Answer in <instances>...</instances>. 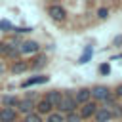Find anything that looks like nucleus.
<instances>
[{"label": "nucleus", "instance_id": "f257e3e1", "mask_svg": "<svg viewBox=\"0 0 122 122\" xmlns=\"http://www.w3.org/2000/svg\"><path fill=\"white\" fill-rule=\"evenodd\" d=\"M55 109H57V112H61V114H71V112H76L78 105H76V101H74V97H72L71 92H63L61 101H59V105H57Z\"/></svg>", "mask_w": 122, "mask_h": 122}, {"label": "nucleus", "instance_id": "a211bd4d", "mask_svg": "<svg viewBox=\"0 0 122 122\" xmlns=\"http://www.w3.org/2000/svg\"><path fill=\"white\" fill-rule=\"evenodd\" d=\"M21 122H44V118H42L38 112H30V114L23 116V120H21Z\"/></svg>", "mask_w": 122, "mask_h": 122}, {"label": "nucleus", "instance_id": "b1692460", "mask_svg": "<svg viewBox=\"0 0 122 122\" xmlns=\"http://www.w3.org/2000/svg\"><path fill=\"white\" fill-rule=\"evenodd\" d=\"M111 112H112V118H116V116H122V105H120V103H116V105L111 109Z\"/></svg>", "mask_w": 122, "mask_h": 122}, {"label": "nucleus", "instance_id": "c85d7f7f", "mask_svg": "<svg viewBox=\"0 0 122 122\" xmlns=\"http://www.w3.org/2000/svg\"><path fill=\"white\" fill-rule=\"evenodd\" d=\"M15 122H21V120H15Z\"/></svg>", "mask_w": 122, "mask_h": 122}, {"label": "nucleus", "instance_id": "2eb2a0df", "mask_svg": "<svg viewBox=\"0 0 122 122\" xmlns=\"http://www.w3.org/2000/svg\"><path fill=\"white\" fill-rule=\"evenodd\" d=\"M0 101H2V107H6V109H15L17 103H19V97L13 95V93H10V95H2Z\"/></svg>", "mask_w": 122, "mask_h": 122}, {"label": "nucleus", "instance_id": "f03ea898", "mask_svg": "<svg viewBox=\"0 0 122 122\" xmlns=\"http://www.w3.org/2000/svg\"><path fill=\"white\" fill-rule=\"evenodd\" d=\"M90 92H92V101H95V103H99V101L103 103L107 97L112 95L111 88H109V86H103V84H97V86L90 88Z\"/></svg>", "mask_w": 122, "mask_h": 122}, {"label": "nucleus", "instance_id": "412c9836", "mask_svg": "<svg viewBox=\"0 0 122 122\" xmlns=\"http://www.w3.org/2000/svg\"><path fill=\"white\" fill-rule=\"evenodd\" d=\"M8 53H10L8 42H6V40H0V59H2V57H8Z\"/></svg>", "mask_w": 122, "mask_h": 122}, {"label": "nucleus", "instance_id": "a878e982", "mask_svg": "<svg viewBox=\"0 0 122 122\" xmlns=\"http://www.w3.org/2000/svg\"><path fill=\"white\" fill-rule=\"evenodd\" d=\"M112 93H114L116 97H122V84H118V86L114 88V92H112Z\"/></svg>", "mask_w": 122, "mask_h": 122}, {"label": "nucleus", "instance_id": "7ed1b4c3", "mask_svg": "<svg viewBox=\"0 0 122 122\" xmlns=\"http://www.w3.org/2000/svg\"><path fill=\"white\" fill-rule=\"evenodd\" d=\"M19 53L21 55H38L40 53V44L36 40H23L19 46Z\"/></svg>", "mask_w": 122, "mask_h": 122}, {"label": "nucleus", "instance_id": "5701e85b", "mask_svg": "<svg viewBox=\"0 0 122 122\" xmlns=\"http://www.w3.org/2000/svg\"><path fill=\"white\" fill-rule=\"evenodd\" d=\"M109 72H111V65H109V63H101V65H99V74L107 76Z\"/></svg>", "mask_w": 122, "mask_h": 122}, {"label": "nucleus", "instance_id": "f8f14e48", "mask_svg": "<svg viewBox=\"0 0 122 122\" xmlns=\"http://www.w3.org/2000/svg\"><path fill=\"white\" fill-rule=\"evenodd\" d=\"M61 95H63V92H59V90H51V92H48V93L44 95V99L55 109V107L59 105V101H61Z\"/></svg>", "mask_w": 122, "mask_h": 122}, {"label": "nucleus", "instance_id": "9b49d317", "mask_svg": "<svg viewBox=\"0 0 122 122\" xmlns=\"http://www.w3.org/2000/svg\"><path fill=\"white\" fill-rule=\"evenodd\" d=\"M17 116L19 114H17L15 109H6V107L0 109V122H15Z\"/></svg>", "mask_w": 122, "mask_h": 122}, {"label": "nucleus", "instance_id": "f3484780", "mask_svg": "<svg viewBox=\"0 0 122 122\" xmlns=\"http://www.w3.org/2000/svg\"><path fill=\"white\" fill-rule=\"evenodd\" d=\"M92 53H93V50H92V46H88V48H86V51H84V53H82V55L78 57V63H80V65L88 63V61L92 59Z\"/></svg>", "mask_w": 122, "mask_h": 122}, {"label": "nucleus", "instance_id": "6e6552de", "mask_svg": "<svg viewBox=\"0 0 122 122\" xmlns=\"http://www.w3.org/2000/svg\"><path fill=\"white\" fill-rule=\"evenodd\" d=\"M97 109H99V105H97L95 101H90V103H86V105H82V107H80L78 114L82 116V120H86V118H92V116L97 112Z\"/></svg>", "mask_w": 122, "mask_h": 122}, {"label": "nucleus", "instance_id": "aec40b11", "mask_svg": "<svg viewBox=\"0 0 122 122\" xmlns=\"http://www.w3.org/2000/svg\"><path fill=\"white\" fill-rule=\"evenodd\" d=\"M15 36H19V34H29V32H32V27H13V30H11Z\"/></svg>", "mask_w": 122, "mask_h": 122}, {"label": "nucleus", "instance_id": "dca6fc26", "mask_svg": "<svg viewBox=\"0 0 122 122\" xmlns=\"http://www.w3.org/2000/svg\"><path fill=\"white\" fill-rule=\"evenodd\" d=\"M44 122H65V114H61V112L53 111V112H50V114L46 116V120H44Z\"/></svg>", "mask_w": 122, "mask_h": 122}, {"label": "nucleus", "instance_id": "39448f33", "mask_svg": "<svg viewBox=\"0 0 122 122\" xmlns=\"http://www.w3.org/2000/svg\"><path fill=\"white\" fill-rule=\"evenodd\" d=\"M50 82V76L48 74H34V76H29L21 82V88L27 90V88H32V86H40V84H48Z\"/></svg>", "mask_w": 122, "mask_h": 122}, {"label": "nucleus", "instance_id": "ddd939ff", "mask_svg": "<svg viewBox=\"0 0 122 122\" xmlns=\"http://www.w3.org/2000/svg\"><path fill=\"white\" fill-rule=\"evenodd\" d=\"M10 71H11L13 74H23V72H27V71H29V63H27V61H23V59H17V61H13V63H11Z\"/></svg>", "mask_w": 122, "mask_h": 122}, {"label": "nucleus", "instance_id": "1a4fd4ad", "mask_svg": "<svg viewBox=\"0 0 122 122\" xmlns=\"http://www.w3.org/2000/svg\"><path fill=\"white\" fill-rule=\"evenodd\" d=\"M34 112H38V114L44 118V116H48L50 112H53V107H51L44 97H40V101H38V103H36V107H34Z\"/></svg>", "mask_w": 122, "mask_h": 122}, {"label": "nucleus", "instance_id": "20e7f679", "mask_svg": "<svg viewBox=\"0 0 122 122\" xmlns=\"http://www.w3.org/2000/svg\"><path fill=\"white\" fill-rule=\"evenodd\" d=\"M48 15L53 21H65L67 19V10L61 4H50L48 6Z\"/></svg>", "mask_w": 122, "mask_h": 122}, {"label": "nucleus", "instance_id": "4be33fe9", "mask_svg": "<svg viewBox=\"0 0 122 122\" xmlns=\"http://www.w3.org/2000/svg\"><path fill=\"white\" fill-rule=\"evenodd\" d=\"M65 122H82V116L78 112H71V114H65Z\"/></svg>", "mask_w": 122, "mask_h": 122}, {"label": "nucleus", "instance_id": "6ab92c4d", "mask_svg": "<svg viewBox=\"0 0 122 122\" xmlns=\"http://www.w3.org/2000/svg\"><path fill=\"white\" fill-rule=\"evenodd\" d=\"M11 30H13L11 21H8V19H0V32H11Z\"/></svg>", "mask_w": 122, "mask_h": 122}, {"label": "nucleus", "instance_id": "0eeeda50", "mask_svg": "<svg viewBox=\"0 0 122 122\" xmlns=\"http://www.w3.org/2000/svg\"><path fill=\"white\" fill-rule=\"evenodd\" d=\"M72 97H74L76 105L82 107V105H86V103L92 101V92H90V88H78V90L72 93Z\"/></svg>", "mask_w": 122, "mask_h": 122}, {"label": "nucleus", "instance_id": "393cba45", "mask_svg": "<svg viewBox=\"0 0 122 122\" xmlns=\"http://www.w3.org/2000/svg\"><path fill=\"white\" fill-rule=\"evenodd\" d=\"M97 17H99V19H107V17H109V10H107V8H99V10H97Z\"/></svg>", "mask_w": 122, "mask_h": 122}, {"label": "nucleus", "instance_id": "cd10ccee", "mask_svg": "<svg viewBox=\"0 0 122 122\" xmlns=\"http://www.w3.org/2000/svg\"><path fill=\"white\" fill-rule=\"evenodd\" d=\"M112 44H114V46H120V44H122V34H118V36H114V40H112Z\"/></svg>", "mask_w": 122, "mask_h": 122}, {"label": "nucleus", "instance_id": "bb28decb", "mask_svg": "<svg viewBox=\"0 0 122 122\" xmlns=\"http://www.w3.org/2000/svg\"><path fill=\"white\" fill-rule=\"evenodd\" d=\"M6 71H8V65H6V61H0V76H2Z\"/></svg>", "mask_w": 122, "mask_h": 122}, {"label": "nucleus", "instance_id": "4468645a", "mask_svg": "<svg viewBox=\"0 0 122 122\" xmlns=\"http://www.w3.org/2000/svg\"><path fill=\"white\" fill-rule=\"evenodd\" d=\"M93 118H95V122H109V120L112 118V112H111V109L99 107V109H97V112L93 114Z\"/></svg>", "mask_w": 122, "mask_h": 122}, {"label": "nucleus", "instance_id": "423d86ee", "mask_svg": "<svg viewBox=\"0 0 122 122\" xmlns=\"http://www.w3.org/2000/svg\"><path fill=\"white\" fill-rule=\"evenodd\" d=\"M34 107H36V103H34V101H30V99H25V97H19V103H17L15 111H17V114H23V116H27V114L34 112Z\"/></svg>", "mask_w": 122, "mask_h": 122}, {"label": "nucleus", "instance_id": "9d476101", "mask_svg": "<svg viewBox=\"0 0 122 122\" xmlns=\"http://www.w3.org/2000/svg\"><path fill=\"white\" fill-rule=\"evenodd\" d=\"M46 65H48V57H46L44 53H38V55H34L32 61L29 63V69H32V71H40V69H44Z\"/></svg>", "mask_w": 122, "mask_h": 122}]
</instances>
